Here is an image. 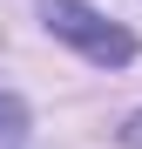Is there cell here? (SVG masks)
<instances>
[{
    "label": "cell",
    "instance_id": "cell-1",
    "mask_svg": "<svg viewBox=\"0 0 142 149\" xmlns=\"http://www.w3.org/2000/svg\"><path fill=\"white\" fill-rule=\"evenodd\" d=\"M41 20H47L61 41H75L88 61H102V68H122V61H135V41L115 27L108 14H95L88 0H41Z\"/></svg>",
    "mask_w": 142,
    "mask_h": 149
},
{
    "label": "cell",
    "instance_id": "cell-3",
    "mask_svg": "<svg viewBox=\"0 0 142 149\" xmlns=\"http://www.w3.org/2000/svg\"><path fill=\"white\" fill-rule=\"evenodd\" d=\"M122 142H129V149H142V115H135L129 129H122Z\"/></svg>",
    "mask_w": 142,
    "mask_h": 149
},
{
    "label": "cell",
    "instance_id": "cell-2",
    "mask_svg": "<svg viewBox=\"0 0 142 149\" xmlns=\"http://www.w3.org/2000/svg\"><path fill=\"white\" fill-rule=\"evenodd\" d=\"M20 129H27V109L14 95H0V136H20Z\"/></svg>",
    "mask_w": 142,
    "mask_h": 149
}]
</instances>
